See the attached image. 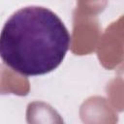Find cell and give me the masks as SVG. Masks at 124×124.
<instances>
[{"label": "cell", "mask_w": 124, "mask_h": 124, "mask_svg": "<svg viewBox=\"0 0 124 124\" xmlns=\"http://www.w3.org/2000/svg\"><path fill=\"white\" fill-rule=\"evenodd\" d=\"M71 36L60 17L42 6L16 11L0 33V57L23 76L46 74L60 65Z\"/></svg>", "instance_id": "obj_1"}]
</instances>
